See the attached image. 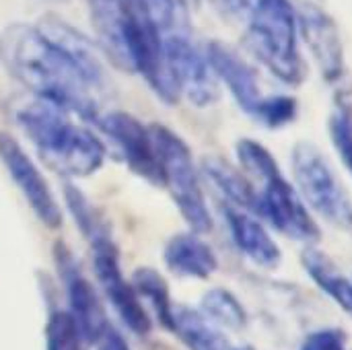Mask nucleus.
<instances>
[{
    "instance_id": "7",
    "label": "nucleus",
    "mask_w": 352,
    "mask_h": 350,
    "mask_svg": "<svg viewBox=\"0 0 352 350\" xmlns=\"http://www.w3.org/2000/svg\"><path fill=\"white\" fill-rule=\"evenodd\" d=\"M254 186L258 188L260 221H266L274 231L293 241H301L305 245L320 241L322 233L316 219L311 217L297 188L287 182L280 169Z\"/></svg>"
},
{
    "instance_id": "2",
    "label": "nucleus",
    "mask_w": 352,
    "mask_h": 350,
    "mask_svg": "<svg viewBox=\"0 0 352 350\" xmlns=\"http://www.w3.org/2000/svg\"><path fill=\"white\" fill-rule=\"evenodd\" d=\"M14 122L39 157L66 177H89L105 163V142L82 120L56 105L31 99L14 109Z\"/></svg>"
},
{
    "instance_id": "28",
    "label": "nucleus",
    "mask_w": 352,
    "mask_h": 350,
    "mask_svg": "<svg viewBox=\"0 0 352 350\" xmlns=\"http://www.w3.org/2000/svg\"><path fill=\"white\" fill-rule=\"evenodd\" d=\"M93 347H95V350H132L128 338L124 336V332H120L113 324H109L101 332V336L95 340Z\"/></svg>"
},
{
    "instance_id": "6",
    "label": "nucleus",
    "mask_w": 352,
    "mask_h": 350,
    "mask_svg": "<svg viewBox=\"0 0 352 350\" xmlns=\"http://www.w3.org/2000/svg\"><path fill=\"white\" fill-rule=\"evenodd\" d=\"M91 248V268L95 283L99 285L105 301L118 314L120 322L134 336H148L153 330V318L136 295L130 278L122 270L120 250L111 237V231H105L89 241Z\"/></svg>"
},
{
    "instance_id": "13",
    "label": "nucleus",
    "mask_w": 352,
    "mask_h": 350,
    "mask_svg": "<svg viewBox=\"0 0 352 350\" xmlns=\"http://www.w3.org/2000/svg\"><path fill=\"white\" fill-rule=\"evenodd\" d=\"M204 50L217 80H221L229 89L237 105L248 116H254L266 97L260 89L256 70L235 50L221 41H208Z\"/></svg>"
},
{
    "instance_id": "21",
    "label": "nucleus",
    "mask_w": 352,
    "mask_h": 350,
    "mask_svg": "<svg viewBox=\"0 0 352 350\" xmlns=\"http://www.w3.org/2000/svg\"><path fill=\"white\" fill-rule=\"evenodd\" d=\"M163 37L192 33L188 0H140Z\"/></svg>"
},
{
    "instance_id": "19",
    "label": "nucleus",
    "mask_w": 352,
    "mask_h": 350,
    "mask_svg": "<svg viewBox=\"0 0 352 350\" xmlns=\"http://www.w3.org/2000/svg\"><path fill=\"white\" fill-rule=\"evenodd\" d=\"M130 283H132L136 295L140 297L142 305L151 314L153 322H157L161 328H165V330L171 332L175 303L171 299L169 285L161 276V272L155 270V268H151V266H140V268H136L132 272Z\"/></svg>"
},
{
    "instance_id": "26",
    "label": "nucleus",
    "mask_w": 352,
    "mask_h": 350,
    "mask_svg": "<svg viewBox=\"0 0 352 350\" xmlns=\"http://www.w3.org/2000/svg\"><path fill=\"white\" fill-rule=\"evenodd\" d=\"M297 99L289 95H266L256 113L252 116L266 128H283L295 122L297 118Z\"/></svg>"
},
{
    "instance_id": "12",
    "label": "nucleus",
    "mask_w": 352,
    "mask_h": 350,
    "mask_svg": "<svg viewBox=\"0 0 352 350\" xmlns=\"http://www.w3.org/2000/svg\"><path fill=\"white\" fill-rule=\"evenodd\" d=\"M297 25L324 78L328 83L340 80L344 74V50L334 19L316 2L305 0L297 10Z\"/></svg>"
},
{
    "instance_id": "27",
    "label": "nucleus",
    "mask_w": 352,
    "mask_h": 350,
    "mask_svg": "<svg viewBox=\"0 0 352 350\" xmlns=\"http://www.w3.org/2000/svg\"><path fill=\"white\" fill-rule=\"evenodd\" d=\"M349 336L342 328H320L307 334L299 350H346Z\"/></svg>"
},
{
    "instance_id": "23",
    "label": "nucleus",
    "mask_w": 352,
    "mask_h": 350,
    "mask_svg": "<svg viewBox=\"0 0 352 350\" xmlns=\"http://www.w3.org/2000/svg\"><path fill=\"white\" fill-rule=\"evenodd\" d=\"M64 200H66V208H68L74 225L78 227V231L85 235L87 241L109 231L107 223L101 219L97 208L91 204V200L85 196V192H80L74 184L64 186Z\"/></svg>"
},
{
    "instance_id": "30",
    "label": "nucleus",
    "mask_w": 352,
    "mask_h": 350,
    "mask_svg": "<svg viewBox=\"0 0 352 350\" xmlns=\"http://www.w3.org/2000/svg\"><path fill=\"white\" fill-rule=\"evenodd\" d=\"M233 350H254L252 347H239V349H233Z\"/></svg>"
},
{
    "instance_id": "14",
    "label": "nucleus",
    "mask_w": 352,
    "mask_h": 350,
    "mask_svg": "<svg viewBox=\"0 0 352 350\" xmlns=\"http://www.w3.org/2000/svg\"><path fill=\"white\" fill-rule=\"evenodd\" d=\"M223 217L235 248L250 262L262 268H276L280 264V248L258 217L231 204L223 206Z\"/></svg>"
},
{
    "instance_id": "20",
    "label": "nucleus",
    "mask_w": 352,
    "mask_h": 350,
    "mask_svg": "<svg viewBox=\"0 0 352 350\" xmlns=\"http://www.w3.org/2000/svg\"><path fill=\"white\" fill-rule=\"evenodd\" d=\"M200 311L221 330L241 332L248 328V311L229 289L214 287L206 291L200 299Z\"/></svg>"
},
{
    "instance_id": "24",
    "label": "nucleus",
    "mask_w": 352,
    "mask_h": 350,
    "mask_svg": "<svg viewBox=\"0 0 352 350\" xmlns=\"http://www.w3.org/2000/svg\"><path fill=\"white\" fill-rule=\"evenodd\" d=\"M235 153H237V161H239L241 171L254 184L264 182L268 175H272L274 171L280 169L276 159L272 157V153L262 142H258V140L241 138L237 142V146H235Z\"/></svg>"
},
{
    "instance_id": "9",
    "label": "nucleus",
    "mask_w": 352,
    "mask_h": 350,
    "mask_svg": "<svg viewBox=\"0 0 352 350\" xmlns=\"http://www.w3.org/2000/svg\"><path fill=\"white\" fill-rule=\"evenodd\" d=\"M0 161L37 221L47 229H60L64 215L56 194L23 144L8 132H0Z\"/></svg>"
},
{
    "instance_id": "1",
    "label": "nucleus",
    "mask_w": 352,
    "mask_h": 350,
    "mask_svg": "<svg viewBox=\"0 0 352 350\" xmlns=\"http://www.w3.org/2000/svg\"><path fill=\"white\" fill-rule=\"evenodd\" d=\"M0 56L33 99L56 105L82 122L99 120L95 93L105 83V62L95 45L60 35L43 23H16L0 33Z\"/></svg>"
},
{
    "instance_id": "5",
    "label": "nucleus",
    "mask_w": 352,
    "mask_h": 350,
    "mask_svg": "<svg viewBox=\"0 0 352 350\" xmlns=\"http://www.w3.org/2000/svg\"><path fill=\"white\" fill-rule=\"evenodd\" d=\"M295 188L307 208L334 227L352 229V200L326 155L307 140L293 146L291 155Z\"/></svg>"
},
{
    "instance_id": "18",
    "label": "nucleus",
    "mask_w": 352,
    "mask_h": 350,
    "mask_svg": "<svg viewBox=\"0 0 352 350\" xmlns=\"http://www.w3.org/2000/svg\"><path fill=\"white\" fill-rule=\"evenodd\" d=\"M301 264H303L305 272L309 274V278L334 303H338L349 316H352V278L338 270L334 260L328 254L307 245L301 252Z\"/></svg>"
},
{
    "instance_id": "10",
    "label": "nucleus",
    "mask_w": 352,
    "mask_h": 350,
    "mask_svg": "<svg viewBox=\"0 0 352 350\" xmlns=\"http://www.w3.org/2000/svg\"><path fill=\"white\" fill-rule=\"evenodd\" d=\"M54 262L58 268L60 283L64 287L66 309L76 320L85 342L89 347H93L95 340L101 336V332L111 324L105 314V305L99 299L95 285L82 272L76 256L70 252V248L66 243H56Z\"/></svg>"
},
{
    "instance_id": "8",
    "label": "nucleus",
    "mask_w": 352,
    "mask_h": 350,
    "mask_svg": "<svg viewBox=\"0 0 352 350\" xmlns=\"http://www.w3.org/2000/svg\"><path fill=\"white\" fill-rule=\"evenodd\" d=\"M165 58L177 97H186L196 107H208L219 99V80L192 33L165 37Z\"/></svg>"
},
{
    "instance_id": "3",
    "label": "nucleus",
    "mask_w": 352,
    "mask_h": 350,
    "mask_svg": "<svg viewBox=\"0 0 352 350\" xmlns=\"http://www.w3.org/2000/svg\"><path fill=\"white\" fill-rule=\"evenodd\" d=\"M245 45L285 85L305 80V64L297 45V14L291 0H258L250 12Z\"/></svg>"
},
{
    "instance_id": "29",
    "label": "nucleus",
    "mask_w": 352,
    "mask_h": 350,
    "mask_svg": "<svg viewBox=\"0 0 352 350\" xmlns=\"http://www.w3.org/2000/svg\"><path fill=\"white\" fill-rule=\"evenodd\" d=\"M214 2L221 8V12H225L227 17H235V19L250 17V12L258 4V0H214Z\"/></svg>"
},
{
    "instance_id": "25",
    "label": "nucleus",
    "mask_w": 352,
    "mask_h": 350,
    "mask_svg": "<svg viewBox=\"0 0 352 350\" xmlns=\"http://www.w3.org/2000/svg\"><path fill=\"white\" fill-rule=\"evenodd\" d=\"M328 130L344 169L352 175V103L346 97H338L330 113Z\"/></svg>"
},
{
    "instance_id": "22",
    "label": "nucleus",
    "mask_w": 352,
    "mask_h": 350,
    "mask_svg": "<svg viewBox=\"0 0 352 350\" xmlns=\"http://www.w3.org/2000/svg\"><path fill=\"white\" fill-rule=\"evenodd\" d=\"M89 347L66 307H54L45 322V350H85Z\"/></svg>"
},
{
    "instance_id": "17",
    "label": "nucleus",
    "mask_w": 352,
    "mask_h": 350,
    "mask_svg": "<svg viewBox=\"0 0 352 350\" xmlns=\"http://www.w3.org/2000/svg\"><path fill=\"white\" fill-rule=\"evenodd\" d=\"M171 334L188 350H233L227 336L200 309L175 305Z\"/></svg>"
},
{
    "instance_id": "16",
    "label": "nucleus",
    "mask_w": 352,
    "mask_h": 350,
    "mask_svg": "<svg viewBox=\"0 0 352 350\" xmlns=\"http://www.w3.org/2000/svg\"><path fill=\"white\" fill-rule=\"evenodd\" d=\"M202 173L227 198V204L258 217V188L243 171L221 157H206Z\"/></svg>"
},
{
    "instance_id": "15",
    "label": "nucleus",
    "mask_w": 352,
    "mask_h": 350,
    "mask_svg": "<svg viewBox=\"0 0 352 350\" xmlns=\"http://www.w3.org/2000/svg\"><path fill=\"white\" fill-rule=\"evenodd\" d=\"M163 262L167 270L179 278L206 281L219 270L214 250L198 233H177L167 239L163 248Z\"/></svg>"
},
{
    "instance_id": "11",
    "label": "nucleus",
    "mask_w": 352,
    "mask_h": 350,
    "mask_svg": "<svg viewBox=\"0 0 352 350\" xmlns=\"http://www.w3.org/2000/svg\"><path fill=\"white\" fill-rule=\"evenodd\" d=\"M97 126L116 146L130 171L153 186H161V171L148 124L128 111H107L99 116Z\"/></svg>"
},
{
    "instance_id": "4",
    "label": "nucleus",
    "mask_w": 352,
    "mask_h": 350,
    "mask_svg": "<svg viewBox=\"0 0 352 350\" xmlns=\"http://www.w3.org/2000/svg\"><path fill=\"white\" fill-rule=\"evenodd\" d=\"M161 171V186L167 188L179 215L192 233L204 235L212 231V215L208 210L200 171L194 163L188 142L165 124H148Z\"/></svg>"
}]
</instances>
